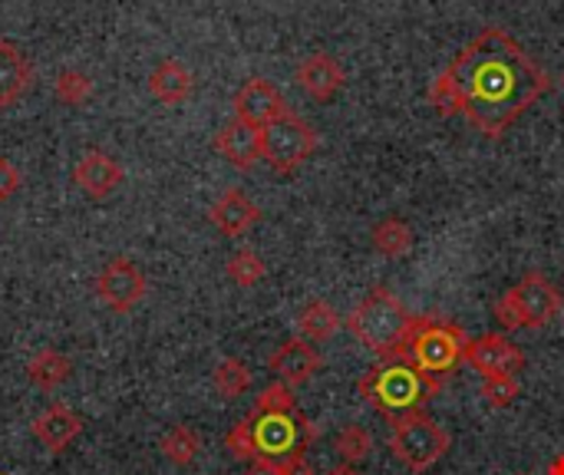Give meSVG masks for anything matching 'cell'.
<instances>
[{
  "label": "cell",
  "mask_w": 564,
  "mask_h": 475,
  "mask_svg": "<svg viewBox=\"0 0 564 475\" xmlns=\"http://www.w3.org/2000/svg\"><path fill=\"white\" fill-rule=\"evenodd\" d=\"M449 73L463 93V116L489 139H502L552 89V76L499 26L476 33Z\"/></svg>",
  "instance_id": "obj_1"
},
{
  "label": "cell",
  "mask_w": 564,
  "mask_h": 475,
  "mask_svg": "<svg viewBox=\"0 0 564 475\" xmlns=\"http://www.w3.org/2000/svg\"><path fill=\"white\" fill-rule=\"evenodd\" d=\"M317 443V427L304 413H254L235 423L225 436V450L251 466H294L307 460Z\"/></svg>",
  "instance_id": "obj_2"
},
{
  "label": "cell",
  "mask_w": 564,
  "mask_h": 475,
  "mask_svg": "<svg viewBox=\"0 0 564 475\" xmlns=\"http://www.w3.org/2000/svg\"><path fill=\"white\" fill-rule=\"evenodd\" d=\"M357 390L373 413H380L387 423H397L410 413H420L433 397H440L443 384L423 377L406 360H383L360 377Z\"/></svg>",
  "instance_id": "obj_3"
},
{
  "label": "cell",
  "mask_w": 564,
  "mask_h": 475,
  "mask_svg": "<svg viewBox=\"0 0 564 475\" xmlns=\"http://www.w3.org/2000/svg\"><path fill=\"white\" fill-rule=\"evenodd\" d=\"M413 321H416V314H410L393 291L373 288L354 307V314L344 324L354 334V341L364 344L373 357H380V360H400L403 357V347H406V337L413 331Z\"/></svg>",
  "instance_id": "obj_4"
},
{
  "label": "cell",
  "mask_w": 564,
  "mask_h": 475,
  "mask_svg": "<svg viewBox=\"0 0 564 475\" xmlns=\"http://www.w3.org/2000/svg\"><path fill=\"white\" fill-rule=\"evenodd\" d=\"M469 334L466 327L446 321V317H416L413 321V331L406 337V347H403V357L406 364H413L423 377L436 380L446 387V380L459 370V364H466V347H469Z\"/></svg>",
  "instance_id": "obj_5"
},
{
  "label": "cell",
  "mask_w": 564,
  "mask_h": 475,
  "mask_svg": "<svg viewBox=\"0 0 564 475\" xmlns=\"http://www.w3.org/2000/svg\"><path fill=\"white\" fill-rule=\"evenodd\" d=\"M492 314L506 331H542L562 314V294L542 271H529L496 301Z\"/></svg>",
  "instance_id": "obj_6"
},
{
  "label": "cell",
  "mask_w": 564,
  "mask_h": 475,
  "mask_svg": "<svg viewBox=\"0 0 564 475\" xmlns=\"http://www.w3.org/2000/svg\"><path fill=\"white\" fill-rule=\"evenodd\" d=\"M393 433H390V453L397 456V463H403L410 473L423 475L430 473L436 463L446 460L453 440L449 433L430 417V413H410L397 423H390Z\"/></svg>",
  "instance_id": "obj_7"
},
{
  "label": "cell",
  "mask_w": 564,
  "mask_h": 475,
  "mask_svg": "<svg viewBox=\"0 0 564 475\" xmlns=\"http://www.w3.org/2000/svg\"><path fill=\"white\" fill-rule=\"evenodd\" d=\"M317 149V132L297 112H284L271 126L261 129V159L278 175H294Z\"/></svg>",
  "instance_id": "obj_8"
},
{
  "label": "cell",
  "mask_w": 564,
  "mask_h": 475,
  "mask_svg": "<svg viewBox=\"0 0 564 475\" xmlns=\"http://www.w3.org/2000/svg\"><path fill=\"white\" fill-rule=\"evenodd\" d=\"M93 291L96 298L116 311V314H129L132 307H139L149 294V284H145V274L139 271L135 261L129 258H112L93 281Z\"/></svg>",
  "instance_id": "obj_9"
},
{
  "label": "cell",
  "mask_w": 564,
  "mask_h": 475,
  "mask_svg": "<svg viewBox=\"0 0 564 475\" xmlns=\"http://www.w3.org/2000/svg\"><path fill=\"white\" fill-rule=\"evenodd\" d=\"M466 364L482 380H489V377H516L519 370H525V354L506 334H482V337L469 341Z\"/></svg>",
  "instance_id": "obj_10"
},
{
  "label": "cell",
  "mask_w": 564,
  "mask_h": 475,
  "mask_svg": "<svg viewBox=\"0 0 564 475\" xmlns=\"http://www.w3.org/2000/svg\"><path fill=\"white\" fill-rule=\"evenodd\" d=\"M231 106H235V119H241V122H248L254 129H264V126H271L274 119H281L288 112V102H284L281 89L274 83L261 79V76L248 79L235 93Z\"/></svg>",
  "instance_id": "obj_11"
},
{
  "label": "cell",
  "mask_w": 564,
  "mask_h": 475,
  "mask_svg": "<svg viewBox=\"0 0 564 475\" xmlns=\"http://www.w3.org/2000/svg\"><path fill=\"white\" fill-rule=\"evenodd\" d=\"M122 179H126V169L112 155H106L99 149L83 152L79 162L73 165V185L79 192H86L89 198H96V202L109 198L122 185Z\"/></svg>",
  "instance_id": "obj_12"
},
{
  "label": "cell",
  "mask_w": 564,
  "mask_h": 475,
  "mask_svg": "<svg viewBox=\"0 0 564 475\" xmlns=\"http://www.w3.org/2000/svg\"><path fill=\"white\" fill-rule=\"evenodd\" d=\"M294 79H297V86H301L311 99L327 102V99H334V96L344 89L347 69H344L340 60L330 56V53H311V56H304L301 66L294 69Z\"/></svg>",
  "instance_id": "obj_13"
},
{
  "label": "cell",
  "mask_w": 564,
  "mask_h": 475,
  "mask_svg": "<svg viewBox=\"0 0 564 475\" xmlns=\"http://www.w3.org/2000/svg\"><path fill=\"white\" fill-rule=\"evenodd\" d=\"M268 370H271L281 384H288V387H304V384H311V380L317 377V370H321V354H317L307 341L294 337V341H284V344L268 357Z\"/></svg>",
  "instance_id": "obj_14"
},
{
  "label": "cell",
  "mask_w": 564,
  "mask_h": 475,
  "mask_svg": "<svg viewBox=\"0 0 564 475\" xmlns=\"http://www.w3.org/2000/svg\"><path fill=\"white\" fill-rule=\"evenodd\" d=\"M215 149L238 172H251L261 159V129H254L241 119H231L215 132Z\"/></svg>",
  "instance_id": "obj_15"
},
{
  "label": "cell",
  "mask_w": 564,
  "mask_h": 475,
  "mask_svg": "<svg viewBox=\"0 0 564 475\" xmlns=\"http://www.w3.org/2000/svg\"><path fill=\"white\" fill-rule=\"evenodd\" d=\"M208 218H212V225H215L221 235L241 238V235H248V231L261 222V208H258L241 188H225V192L212 202Z\"/></svg>",
  "instance_id": "obj_16"
},
{
  "label": "cell",
  "mask_w": 564,
  "mask_h": 475,
  "mask_svg": "<svg viewBox=\"0 0 564 475\" xmlns=\"http://www.w3.org/2000/svg\"><path fill=\"white\" fill-rule=\"evenodd\" d=\"M33 440L50 450V453H63L79 433H83V420L76 410H69L66 403H50L33 423H30Z\"/></svg>",
  "instance_id": "obj_17"
},
{
  "label": "cell",
  "mask_w": 564,
  "mask_h": 475,
  "mask_svg": "<svg viewBox=\"0 0 564 475\" xmlns=\"http://www.w3.org/2000/svg\"><path fill=\"white\" fill-rule=\"evenodd\" d=\"M33 79V63L23 53L20 43L13 40H0V109L13 106Z\"/></svg>",
  "instance_id": "obj_18"
},
{
  "label": "cell",
  "mask_w": 564,
  "mask_h": 475,
  "mask_svg": "<svg viewBox=\"0 0 564 475\" xmlns=\"http://www.w3.org/2000/svg\"><path fill=\"white\" fill-rule=\"evenodd\" d=\"M195 89V76L178 60H162L149 76V93L165 106H182Z\"/></svg>",
  "instance_id": "obj_19"
},
{
  "label": "cell",
  "mask_w": 564,
  "mask_h": 475,
  "mask_svg": "<svg viewBox=\"0 0 564 475\" xmlns=\"http://www.w3.org/2000/svg\"><path fill=\"white\" fill-rule=\"evenodd\" d=\"M69 377H73L69 357L59 354V350H53V347L36 350V354L30 357V364H26V380H30L36 390H43V393H53V390L63 387Z\"/></svg>",
  "instance_id": "obj_20"
},
{
  "label": "cell",
  "mask_w": 564,
  "mask_h": 475,
  "mask_svg": "<svg viewBox=\"0 0 564 475\" xmlns=\"http://www.w3.org/2000/svg\"><path fill=\"white\" fill-rule=\"evenodd\" d=\"M340 324H344V317H340L337 307L327 304V301H311V304H304L301 314H297V331H301V337H307V341H314V344L330 341V337L340 331Z\"/></svg>",
  "instance_id": "obj_21"
},
{
  "label": "cell",
  "mask_w": 564,
  "mask_h": 475,
  "mask_svg": "<svg viewBox=\"0 0 564 475\" xmlns=\"http://www.w3.org/2000/svg\"><path fill=\"white\" fill-rule=\"evenodd\" d=\"M370 238H373V248H377L383 258H403V255L413 251V228H410L403 218H397V215L377 222V225L370 228Z\"/></svg>",
  "instance_id": "obj_22"
},
{
  "label": "cell",
  "mask_w": 564,
  "mask_h": 475,
  "mask_svg": "<svg viewBox=\"0 0 564 475\" xmlns=\"http://www.w3.org/2000/svg\"><path fill=\"white\" fill-rule=\"evenodd\" d=\"M159 450H162V456H165L172 466L185 469V466H192V463L198 460V453H202V436H198L192 427L178 423V427H172V430L159 440Z\"/></svg>",
  "instance_id": "obj_23"
},
{
  "label": "cell",
  "mask_w": 564,
  "mask_h": 475,
  "mask_svg": "<svg viewBox=\"0 0 564 475\" xmlns=\"http://www.w3.org/2000/svg\"><path fill=\"white\" fill-rule=\"evenodd\" d=\"M251 370H248V364L245 360H238V357H225V360H218V367H215V374H212V387H215V393L221 397V400H238V397H245L248 390H251Z\"/></svg>",
  "instance_id": "obj_24"
},
{
  "label": "cell",
  "mask_w": 564,
  "mask_h": 475,
  "mask_svg": "<svg viewBox=\"0 0 564 475\" xmlns=\"http://www.w3.org/2000/svg\"><path fill=\"white\" fill-rule=\"evenodd\" d=\"M334 453H337L344 463L360 466V463L370 460V453H373V436H370V430L360 427V423L344 427V430L334 436Z\"/></svg>",
  "instance_id": "obj_25"
},
{
  "label": "cell",
  "mask_w": 564,
  "mask_h": 475,
  "mask_svg": "<svg viewBox=\"0 0 564 475\" xmlns=\"http://www.w3.org/2000/svg\"><path fill=\"white\" fill-rule=\"evenodd\" d=\"M225 274H228L238 288H254V284L264 281L268 268H264V258H261L254 248H241V251H235V255L228 258Z\"/></svg>",
  "instance_id": "obj_26"
},
{
  "label": "cell",
  "mask_w": 564,
  "mask_h": 475,
  "mask_svg": "<svg viewBox=\"0 0 564 475\" xmlns=\"http://www.w3.org/2000/svg\"><path fill=\"white\" fill-rule=\"evenodd\" d=\"M430 106H433L443 119H453V116L463 112V93H459V86H456L449 66L430 83Z\"/></svg>",
  "instance_id": "obj_27"
},
{
  "label": "cell",
  "mask_w": 564,
  "mask_h": 475,
  "mask_svg": "<svg viewBox=\"0 0 564 475\" xmlns=\"http://www.w3.org/2000/svg\"><path fill=\"white\" fill-rule=\"evenodd\" d=\"M53 93L63 106H86L93 96V79L83 69H63L53 83Z\"/></svg>",
  "instance_id": "obj_28"
},
{
  "label": "cell",
  "mask_w": 564,
  "mask_h": 475,
  "mask_svg": "<svg viewBox=\"0 0 564 475\" xmlns=\"http://www.w3.org/2000/svg\"><path fill=\"white\" fill-rule=\"evenodd\" d=\"M519 393H522V387H519L516 377H489V380H482V387H479V397H482L492 410L512 407V403L519 400Z\"/></svg>",
  "instance_id": "obj_29"
},
{
  "label": "cell",
  "mask_w": 564,
  "mask_h": 475,
  "mask_svg": "<svg viewBox=\"0 0 564 475\" xmlns=\"http://www.w3.org/2000/svg\"><path fill=\"white\" fill-rule=\"evenodd\" d=\"M297 410V400H294V387L288 384H268L258 400H254V413H294Z\"/></svg>",
  "instance_id": "obj_30"
},
{
  "label": "cell",
  "mask_w": 564,
  "mask_h": 475,
  "mask_svg": "<svg viewBox=\"0 0 564 475\" xmlns=\"http://www.w3.org/2000/svg\"><path fill=\"white\" fill-rule=\"evenodd\" d=\"M20 185H23L20 169H17L10 159H0V205H3V202H10V198L20 192Z\"/></svg>",
  "instance_id": "obj_31"
},
{
  "label": "cell",
  "mask_w": 564,
  "mask_h": 475,
  "mask_svg": "<svg viewBox=\"0 0 564 475\" xmlns=\"http://www.w3.org/2000/svg\"><path fill=\"white\" fill-rule=\"evenodd\" d=\"M245 475H314V466L311 460L294 463V466H251Z\"/></svg>",
  "instance_id": "obj_32"
},
{
  "label": "cell",
  "mask_w": 564,
  "mask_h": 475,
  "mask_svg": "<svg viewBox=\"0 0 564 475\" xmlns=\"http://www.w3.org/2000/svg\"><path fill=\"white\" fill-rule=\"evenodd\" d=\"M327 475H364L357 466H350V463H340V466H334V469H327Z\"/></svg>",
  "instance_id": "obj_33"
},
{
  "label": "cell",
  "mask_w": 564,
  "mask_h": 475,
  "mask_svg": "<svg viewBox=\"0 0 564 475\" xmlns=\"http://www.w3.org/2000/svg\"><path fill=\"white\" fill-rule=\"evenodd\" d=\"M545 475H564V453L562 456H555V460L549 463V473Z\"/></svg>",
  "instance_id": "obj_34"
},
{
  "label": "cell",
  "mask_w": 564,
  "mask_h": 475,
  "mask_svg": "<svg viewBox=\"0 0 564 475\" xmlns=\"http://www.w3.org/2000/svg\"><path fill=\"white\" fill-rule=\"evenodd\" d=\"M516 475H529V473H516Z\"/></svg>",
  "instance_id": "obj_35"
},
{
  "label": "cell",
  "mask_w": 564,
  "mask_h": 475,
  "mask_svg": "<svg viewBox=\"0 0 564 475\" xmlns=\"http://www.w3.org/2000/svg\"><path fill=\"white\" fill-rule=\"evenodd\" d=\"M562 86H564V76H562Z\"/></svg>",
  "instance_id": "obj_36"
}]
</instances>
